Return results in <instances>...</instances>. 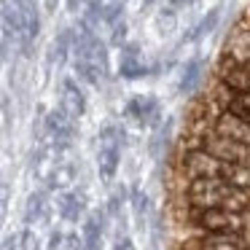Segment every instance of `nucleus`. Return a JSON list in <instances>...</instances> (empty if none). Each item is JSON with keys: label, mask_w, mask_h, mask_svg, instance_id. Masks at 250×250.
<instances>
[{"label": "nucleus", "mask_w": 250, "mask_h": 250, "mask_svg": "<svg viewBox=\"0 0 250 250\" xmlns=\"http://www.w3.org/2000/svg\"><path fill=\"white\" fill-rule=\"evenodd\" d=\"M226 164L215 159L210 151H196V153H180V175L191 180L202 178H223Z\"/></svg>", "instance_id": "nucleus-3"}, {"label": "nucleus", "mask_w": 250, "mask_h": 250, "mask_svg": "<svg viewBox=\"0 0 250 250\" xmlns=\"http://www.w3.org/2000/svg\"><path fill=\"white\" fill-rule=\"evenodd\" d=\"M62 103H65V110L70 116H78L83 110V97H81V92H78L70 81H67L65 89H62Z\"/></svg>", "instance_id": "nucleus-11"}, {"label": "nucleus", "mask_w": 250, "mask_h": 250, "mask_svg": "<svg viewBox=\"0 0 250 250\" xmlns=\"http://www.w3.org/2000/svg\"><path fill=\"white\" fill-rule=\"evenodd\" d=\"M199 70H202V65L199 62H191L188 67H186V76H183V83H180V89H191L196 81H199Z\"/></svg>", "instance_id": "nucleus-12"}, {"label": "nucleus", "mask_w": 250, "mask_h": 250, "mask_svg": "<svg viewBox=\"0 0 250 250\" xmlns=\"http://www.w3.org/2000/svg\"><path fill=\"white\" fill-rule=\"evenodd\" d=\"M156 24H159V30H162V33H169V30H172V24H175V17H172V14L167 11V17H164V14H162Z\"/></svg>", "instance_id": "nucleus-14"}, {"label": "nucleus", "mask_w": 250, "mask_h": 250, "mask_svg": "<svg viewBox=\"0 0 250 250\" xmlns=\"http://www.w3.org/2000/svg\"><path fill=\"white\" fill-rule=\"evenodd\" d=\"M124 41V22H116V27H113V43H121Z\"/></svg>", "instance_id": "nucleus-15"}, {"label": "nucleus", "mask_w": 250, "mask_h": 250, "mask_svg": "<svg viewBox=\"0 0 250 250\" xmlns=\"http://www.w3.org/2000/svg\"><path fill=\"white\" fill-rule=\"evenodd\" d=\"M78 6H81V0H67V8L70 11H78Z\"/></svg>", "instance_id": "nucleus-16"}, {"label": "nucleus", "mask_w": 250, "mask_h": 250, "mask_svg": "<svg viewBox=\"0 0 250 250\" xmlns=\"http://www.w3.org/2000/svg\"><path fill=\"white\" fill-rule=\"evenodd\" d=\"M242 234H194L178 250H245Z\"/></svg>", "instance_id": "nucleus-5"}, {"label": "nucleus", "mask_w": 250, "mask_h": 250, "mask_svg": "<svg viewBox=\"0 0 250 250\" xmlns=\"http://www.w3.org/2000/svg\"><path fill=\"white\" fill-rule=\"evenodd\" d=\"M221 207H226L231 212H248L250 210V188H239V186L229 183V194Z\"/></svg>", "instance_id": "nucleus-9"}, {"label": "nucleus", "mask_w": 250, "mask_h": 250, "mask_svg": "<svg viewBox=\"0 0 250 250\" xmlns=\"http://www.w3.org/2000/svg\"><path fill=\"white\" fill-rule=\"evenodd\" d=\"M215 76H218V83L226 86L229 92H250V67L239 65L231 57H226V54L221 57V62L215 67Z\"/></svg>", "instance_id": "nucleus-4"}, {"label": "nucleus", "mask_w": 250, "mask_h": 250, "mask_svg": "<svg viewBox=\"0 0 250 250\" xmlns=\"http://www.w3.org/2000/svg\"><path fill=\"white\" fill-rule=\"evenodd\" d=\"M140 73H143V65L137 60V46H126L124 54H121V76L137 78Z\"/></svg>", "instance_id": "nucleus-10"}, {"label": "nucleus", "mask_w": 250, "mask_h": 250, "mask_svg": "<svg viewBox=\"0 0 250 250\" xmlns=\"http://www.w3.org/2000/svg\"><path fill=\"white\" fill-rule=\"evenodd\" d=\"M229 194V183L223 178H202L191 180L186 186V202L191 210H210V207H221Z\"/></svg>", "instance_id": "nucleus-2"}, {"label": "nucleus", "mask_w": 250, "mask_h": 250, "mask_svg": "<svg viewBox=\"0 0 250 250\" xmlns=\"http://www.w3.org/2000/svg\"><path fill=\"white\" fill-rule=\"evenodd\" d=\"M143 3H146V6H151V3H153V0H143Z\"/></svg>", "instance_id": "nucleus-18"}, {"label": "nucleus", "mask_w": 250, "mask_h": 250, "mask_svg": "<svg viewBox=\"0 0 250 250\" xmlns=\"http://www.w3.org/2000/svg\"><path fill=\"white\" fill-rule=\"evenodd\" d=\"M248 242H250V234H248Z\"/></svg>", "instance_id": "nucleus-19"}, {"label": "nucleus", "mask_w": 250, "mask_h": 250, "mask_svg": "<svg viewBox=\"0 0 250 250\" xmlns=\"http://www.w3.org/2000/svg\"><path fill=\"white\" fill-rule=\"evenodd\" d=\"M57 8V0H46V11H54Z\"/></svg>", "instance_id": "nucleus-17"}, {"label": "nucleus", "mask_w": 250, "mask_h": 250, "mask_svg": "<svg viewBox=\"0 0 250 250\" xmlns=\"http://www.w3.org/2000/svg\"><path fill=\"white\" fill-rule=\"evenodd\" d=\"M223 110L250 121V92H229L226 103H223Z\"/></svg>", "instance_id": "nucleus-8"}, {"label": "nucleus", "mask_w": 250, "mask_h": 250, "mask_svg": "<svg viewBox=\"0 0 250 250\" xmlns=\"http://www.w3.org/2000/svg\"><path fill=\"white\" fill-rule=\"evenodd\" d=\"M223 54L231 57V60H237L239 65H248L250 67V27L245 22H239L237 27H234V33L229 35Z\"/></svg>", "instance_id": "nucleus-7"}, {"label": "nucleus", "mask_w": 250, "mask_h": 250, "mask_svg": "<svg viewBox=\"0 0 250 250\" xmlns=\"http://www.w3.org/2000/svg\"><path fill=\"white\" fill-rule=\"evenodd\" d=\"M218 137H226V140H234V143H242V146L250 148V121L239 119V116H231L223 110L221 116L215 119V126H212Z\"/></svg>", "instance_id": "nucleus-6"}, {"label": "nucleus", "mask_w": 250, "mask_h": 250, "mask_svg": "<svg viewBox=\"0 0 250 250\" xmlns=\"http://www.w3.org/2000/svg\"><path fill=\"white\" fill-rule=\"evenodd\" d=\"M188 223L191 229H196V234H242L248 215L231 212L226 207H210V210H191Z\"/></svg>", "instance_id": "nucleus-1"}, {"label": "nucleus", "mask_w": 250, "mask_h": 250, "mask_svg": "<svg viewBox=\"0 0 250 250\" xmlns=\"http://www.w3.org/2000/svg\"><path fill=\"white\" fill-rule=\"evenodd\" d=\"M215 22H218V11H210V17L207 19H202V24L194 30V35H202V33H210L212 27H215Z\"/></svg>", "instance_id": "nucleus-13"}]
</instances>
